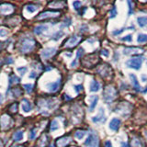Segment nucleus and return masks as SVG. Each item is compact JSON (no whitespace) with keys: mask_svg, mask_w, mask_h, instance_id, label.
Returning a JSON list of instances; mask_svg holds the SVG:
<instances>
[{"mask_svg":"<svg viewBox=\"0 0 147 147\" xmlns=\"http://www.w3.org/2000/svg\"><path fill=\"white\" fill-rule=\"evenodd\" d=\"M105 121H106V117H105V115H104V109L100 108L99 109V114L98 115V116L92 118V121L98 123V122Z\"/></svg>","mask_w":147,"mask_h":147,"instance_id":"13","label":"nucleus"},{"mask_svg":"<svg viewBox=\"0 0 147 147\" xmlns=\"http://www.w3.org/2000/svg\"><path fill=\"white\" fill-rule=\"evenodd\" d=\"M71 141V138L67 136V137H62L60 138L59 140H57L56 144H57V146L58 147H65L69 142Z\"/></svg>","mask_w":147,"mask_h":147,"instance_id":"15","label":"nucleus"},{"mask_svg":"<svg viewBox=\"0 0 147 147\" xmlns=\"http://www.w3.org/2000/svg\"><path fill=\"white\" fill-rule=\"evenodd\" d=\"M142 56H137V57H133L130 60H128L126 62V64L129 68H132V69H135V70H139L142 66Z\"/></svg>","mask_w":147,"mask_h":147,"instance_id":"3","label":"nucleus"},{"mask_svg":"<svg viewBox=\"0 0 147 147\" xmlns=\"http://www.w3.org/2000/svg\"><path fill=\"white\" fill-rule=\"evenodd\" d=\"M35 76H36V73L35 72H32L30 75V78H34Z\"/></svg>","mask_w":147,"mask_h":147,"instance_id":"44","label":"nucleus"},{"mask_svg":"<svg viewBox=\"0 0 147 147\" xmlns=\"http://www.w3.org/2000/svg\"><path fill=\"white\" fill-rule=\"evenodd\" d=\"M40 107H43L47 109H53L56 108L57 106V100L54 98H50V99H42L40 100Z\"/></svg>","mask_w":147,"mask_h":147,"instance_id":"4","label":"nucleus"},{"mask_svg":"<svg viewBox=\"0 0 147 147\" xmlns=\"http://www.w3.org/2000/svg\"><path fill=\"white\" fill-rule=\"evenodd\" d=\"M124 30H126L125 28H122V29L119 30H115V31H113V35H119V34H121Z\"/></svg>","mask_w":147,"mask_h":147,"instance_id":"40","label":"nucleus"},{"mask_svg":"<svg viewBox=\"0 0 147 147\" xmlns=\"http://www.w3.org/2000/svg\"><path fill=\"white\" fill-rule=\"evenodd\" d=\"M142 79L144 80V81H147V77H145L144 75H142Z\"/></svg>","mask_w":147,"mask_h":147,"instance_id":"45","label":"nucleus"},{"mask_svg":"<svg viewBox=\"0 0 147 147\" xmlns=\"http://www.w3.org/2000/svg\"><path fill=\"white\" fill-rule=\"evenodd\" d=\"M130 78L132 82V86H134V88L137 90V91H140L142 88H141V86L139 84V82H138V79L135 75H133V74H130Z\"/></svg>","mask_w":147,"mask_h":147,"instance_id":"17","label":"nucleus"},{"mask_svg":"<svg viewBox=\"0 0 147 147\" xmlns=\"http://www.w3.org/2000/svg\"><path fill=\"white\" fill-rule=\"evenodd\" d=\"M117 96V92L115 90V88L113 86H107L105 88L104 92H103V98H104V100L107 101V102H111L115 99Z\"/></svg>","mask_w":147,"mask_h":147,"instance_id":"2","label":"nucleus"},{"mask_svg":"<svg viewBox=\"0 0 147 147\" xmlns=\"http://www.w3.org/2000/svg\"><path fill=\"white\" fill-rule=\"evenodd\" d=\"M86 134V132L85 131H76L75 133V137L78 140H82L83 138L85 137Z\"/></svg>","mask_w":147,"mask_h":147,"instance_id":"24","label":"nucleus"},{"mask_svg":"<svg viewBox=\"0 0 147 147\" xmlns=\"http://www.w3.org/2000/svg\"><path fill=\"white\" fill-rule=\"evenodd\" d=\"M128 5H129V15H131L133 13V7L131 5V0H127Z\"/></svg>","mask_w":147,"mask_h":147,"instance_id":"34","label":"nucleus"},{"mask_svg":"<svg viewBox=\"0 0 147 147\" xmlns=\"http://www.w3.org/2000/svg\"><path fill=\"white\" fill-rule=\"evenodd\" d=\"M23 139V131H17L16 132H14L13 134V140L15 142L20 141Z\"/></svg>","mask_w":147,"mask_h":147,"instance_id":"22","label":"nucleus"},{"mask_svg":"<svg viewBox=\"0 0 147 147\" xmlns=\"http://www.w3.org/2000/svg\"><path fill=\"white\" fill-rule=\"evenodd\" d=\"M64 5H65V4H64L63 2H62V1H55L53 3H51L50 6L53 7H63Z\"/></svg>","mask_w":147,"mask_h":147,"instance_id":"27","label":"nucleus"},{"mask_svg":"<svg viewBox=\"0 0 147 147\" xmlns=\"http://www.w3.org/2000/svg\"><path fill=\"white\" fill-rule=\"evenodd\" d=\"M105 146H106V147H113L112 144H111V142H110V141H106V142H105Z\"/></svg>","mask_w":147,"mask_h":147,"instance_id":"43","label":"nucleus"},{"mask_svg":"<svg viewBox=\"0 0 147 147\" xmlns=\"http://www.w3.org/2000/svg\"><path fill=\"white\" fill-rule=\"evenodd\" d=\"M116 15H117V10H116V7H112L111 10L109 11V18H113L116 17Z\"/></svg>","mask_w":147,"mask_h":147,"instance_id":"32","label":"nucleus"},{"mask_svg":"<svg viewBox=\"0 0 147 147\" xmlns=\"http://www.w3.org/2000/svg\"><path fill=\"white\" fill-rule=\"evenodd\" d=\"M20 83V78L18 77H17L16 76H12L10 78H9V83L10 84H12V83Z\"/></svg>","mask_w":147,"mask_h":147,"instance_id":"33","label":"nucleus"},{"mask_svg":"<svg viewBox=\"0 0 147 147\" xmlns=\"http://www.w3.org/2000/svg\"><path fill=\"white\" fill-rule=\"evenodd\" d=\"M100 89V85L98 82L93 80L90 84V91L91 92H98Z\"/></svg>","mask_w":147,"mask_h":147,"instance_id":"19","label":"nucleus"},{"mask_svg":"<svg viewBox=\"0 0 147 147\" xmlns=\"http://www.w3.org/2000/svg\"><path fill=\"white\" fill-rule=\"evenodd\" d=\"M121 147H129L127 144H124V142H122L121 144Z\"/></svg>","mask_w":147,"mask_h":147,"instance_id":"46","label":"nucleus"},{"mask_svg":"<svg viewBox=\"0 0 147 147\" xmlns=\"http://www.w3.org/2000/svg\"><path fill=\"white\" fill-rule=\"evenodd\" d=\"M0 11H1L2 15H8L14 11V6L7 3H4L0 7Z\"/></svg>","mask_w":147,"mask_h":147,"instance_id":"8","label":"nucleus"},{"mask_svg":"<svg viewBox=\"0 0 147 147\" xmlns=\"http://www.w3.org/2000/svg\"><path fill=\"white\" fill-rule=\"evenodd\" d=\"M27 9L30 13H33L37 10V6H35V5H28Z\"/></svg>","mask_w":147,"mask_h":147,"instance_id":"28","label":"nucleus"},{"mask_svg":"<svg viewBox=\"0 0 147 147\" xmlns=\"http://www.w3.org/2000/svg\"><path fill=\"white\" fill-rule=\"evenodd\" d=\"M59 127H60V125H59L58 121H56V119H54V121H52V123H51V127H50V130L52 131H54L58 130V129H59Z\"/></svg>","mask_w":147,"mask_h":147,"instance_id":"25","label":"nucleus"},{"mask_svg":"<svg viewBox=\"0 0 147 147\" xmlns=\"http://www.w3.org/2000/svg\"><path fill=\"white\" fill-rule=\"evenodd\" d=\"M83 53H84V49H83V48H79V49H78V51H77V54H76V59L71 63V67H74V66H76V61H77V59H78V58H80V57L82 56V55H83Z\"/></svg>","mask_w":147,"mask_h":147,"instance_id":"23","label":"nucleus"},{"mask_svg":"<svg viewBox=\"0 0 147 147\" xmlns=\"http://www.w3.org/2000/svg\"><path fill=\"white\" fill-rule=\"evenodd\" d=\"M17 110H18V105L17 104H13L11 106V108H10V111L11 112H17Z\"/></svg>","mask_w":147,"mask_h":147,"instance_id":"37","label":"nucleus"},{"mask_svg":"<svg viewBox=\"0 0 147 147\" xmlns=\"http://www.w3.org/2000/svg\"><path fill=\"white\" fill-rule=\"evenodd\" d=\"M63 32L62 31V30H60V31H58V32H56V34H54L53 35V39L54 40H59L61 37H63Z\"/></svg>","mask_w":147,"mask_h":147,"instance_id":"31","label":"nucleus"},{"mask_svg":"<svg viewBox=\"0 0 147 147\" xmlns=\"http://www.w3.org/2000/svg\"><path fill=\"white\" fill-rule=\"evenodd\" d=\"M35 47V40L31 38H24L20 42V52L27 53L31 52Z\"/></svg>","mask_w":147,"mask_h":147,"instance_id":"1","label":"nucleus"},{"mask_svg":"<svg viewBox=\"0 0 147 147\" xmlns=\"http://www.w3.org/2000/svg\"><path fill=\"white\" fill-rule=\"evenodd\" d=\"M146 64H147V63H146Z\"/></svg>","mask_w":147,"mask_h":147,"instance_id":"50","label":"nucleus"},{"mask_svg":"<svg viewBox=\"0 0 147 147\" xmlns=\"http://www.w3.org/2000/svg\"><path fill=\"white\" fill-rule=\"evenodd\" d=\"M86 146H90V147H98V138L94 133H90L88 137L86 138L85 142Z\"/></svg>","mask_w":147,"mask_h":147,"instance_id":"5","label":"nucleus"},{"mask_svg":"<svg viewBox=\"0 0 147 147\" xmlns=\"http://www.w3.org/2000/svg\"><path fill=\"white\" fill-rule=\"evenodd\" d=\"M81 40V37L80 36H72L70 39H68V40L65 42V47L67 48H72V47H75L76 45L78 44V42Z\"/></svg>","mask_w":147,"mask_h":147,"instance_id":"7","label":"nucleus"},{"mask_svg":"<svg viewBox=\"0 0 147 147\" xmlns=\"http://www.w3.org/2000/svg\"><path fill=\"white\" fill-rule=\"evenodd\" d=\"M55 53H56V49L55 48H46L41 52V57L43 59H48L53 56Z\"/></svg>","mask_w":147,"mask_h":147,"instance_id":"10","label":"nucleus"},{"mask_svg":"<svg viewBox=\"0 0 147 147\" xmlns=\"http://www.w3.org/2000/svg\"><path fill=\"white\" fill-rule=\"evenodd\" d=\"M59 15H60L59 11H44L42 13H40L38 17H36V18L38 20H45V18H49L58 17Z\"/></svg>","mask_w":147,"mask_h":147,"instance_id":"6","label":"nucleus"},{"mask_svg":"<svg viewBox=\"0 0 147 147\" xmlns=\"http://www.w3.org/2000/svg\"><path fill=\"white\" fill-rule=\"evenodd\" d=\"M49 147H54V145H50Z\"/></svg>","mask_w":147,"mask_h":147,"instance_id":"49","label":"nucleus"},{"mask_svg":"<svg viewBox=\"0 0 147 147\" xmlns=\"http://www.w3.org/2000/svg\"><path fill=\"white\" fill-rule=\"evenodd\" d=\"M142 48H138V47H126L123 49V54L125 55H131V54H137L142 53Z\"/></svg>","mask_w":147,"mask_h":147,"instance_id":"9","label":"nucleus"},{"mask_svg":"<svg viewBox=\"0 0 147 147\" xmlns=\"http://www.w3.org/2000/svg\"><path fill=\"white\" fill-rule=\"evenodd\" d=\"M6 35H7V31H6L4 29H1L0 30V36L4 38V37H6Z\"/></svg>","mask_w":147,"mask_h":147,"instance_id":"39","label":"nucleus"},{"mask_svg":"<svg viewBox=\"0 0 147 147\" xmlns=\"http://www.w3.org/2000/svg\"><path fill=\"white\" fill-rule=\"evenodd\" d=\"M109 129L112 131H118L119 126H121V119L118 118H113L109 122Z\"/></svg>","mask_w":147,"mask_h":147,"instance_id":"12","label":"nucleus"},{"mask_svg":"<svg viewBox=\"0 0 147 147\" xmlns=\"http://www.w3.org/2000/svg\"><path fill=\"white\" fill-rule=\"evenodd\" d=\"M138 25L141 28H144L147 25V17H139L137 18Z\"/></svg>","mask_w":147,"mask_h":147,"instance_id":"21","label":"nucleus"},{"mask_svg":"<svg viewBox=\"0 0 147 147\" xmlns=\"http://www.w3.org/2000/svg\"><path fill=\"white\" fill-rule=\"evenodd\" d=\"M12 147H22L21 145H14V146H12Z\"/></svg>","mask_w":147,"mask_h":147,"instance_id":"47","label":"nucleus"},{"mask_svg":"<svg viewBox=\"0 0 147 147\" xmlns=\"http://www.w3.org/2000/svg\"><path fill=\"white\" fill-rule=\"evenodd\" d=\"M35 132H36V131L35 130H32L31 131V132H30V139H34L35 138Z\"/></svg>","mask_w":147,"mask_h":147,"instance_id":"42","label":"nucleus"},{"mask_svg":"<svg viewBox=\"0 0 147 147\" xmlns=\"http://www.w3.org/2000/svg\"><path fill=\"white\" fill-rule=\"evenodd\" d=\"M121 40H123V41H129V42H131V41L132 40V36L131 35H127L125 37H123V38H121Z\"/></svg>","mask_w":147,"mask_h":147,"instance_id":"36","label":"nucleus"},{"mask_svg":"<svg viewBox=\"0 0 147 147\" xmlns=\"http://www.w3.org/2000/svg\"><path fill=\"white\" fill-rule=\"evenodd\" d=\"M82 6V3L81 1H79V0H76V1H74L73 2V7L75 9H76V10H78Z\"/></svg>","mask_w":147,"mask_h":147,"instance_id":"29","label":"nucleus"},{"mask_svg":"<svg viewBox=\"0 0 147 147\" xmlns=\"http://www.w3.org/2000/svg\"><path fill=\"white\" fill-rule=\"evenodd\" d=\"M137 41L139 43H144L147 41V35L146 34H139L138 35V39Z\"/></svg>","mask_w":147,"mask_h":147,"instance_id":"26","label":"nucleus"},{"mask_svg":"<svg viewBox=\"0 0 147 147\" xmlns=\"http://www.w3.org/2000/svg\"><path fill=\"white\" fill-rule=\"evenodd\" d=\"M75 88H76V91L78 93V92H80L83 89V86L81 85H79V86H75Z\"/></svg>","mask_w":147,"mask_h":147,"instance_id":"41","label":"nucleus"},{"mask_svg":"<svg viewBox=\"0 0 147 147\" xmlns=\"http://www.w3.org/2000/svg\"><path fill=\"white\" fill-rule=\"evenodd\" d=\"M23 86H24V88L26 89L27 93H29V94L31 93L32 89H33V85H32V84H26V85H24Z\"/></svg>","mask_w":147,"mask_h":147,"instance_id":"30","label":"nucleus"},{"mask_svg":"<svg viewBox=\"0 0 147 147\" xmlns=\"http://www.w3.org/2000/svg\"><path fill=\"white\" fill-rule=\"evenodd\" d=\"M17 70H18V72L20 73L21 76H23L27 72V68L26 67H18Z\"/></svg>","mask_w":147,"mask_h":147,"instance_id":"35","label":"nucleus"},{"mask_svg":"<svg viewBox=\"0 0 147 147\" xmlns=\"http://www.w3.org/2000/svg\"><path fill=\"white\" fill-rule=\"evenodd\" d=\"M48 30V27L45 26V25H40V26H37L35 29H34V33L36 35H40L41 33H43L44 31H46Z\"/></svg>","mask_w":147,"mask_h":147,"instance_id":"18","label":"nucleus"},{"mask_svg":"<svg viewBox=\"0 0 147 147\" xmlns=\"http://www.w3.org/2000/svg\"><path fill=\"white\" fill-rule=\"evenodd\" d=\"M146 92H147V87H146V88L144 90V93H146Z\"/></svg>","mask_w":147,"mask_h":147,"instance_id":"48","label":"nucleus"},{"mask_svg":"<svg viewBox=\"0 0 147 147\" xmlns=\"http://www.w3.org/2000/svg\"><path fill=\"white\" fill-rule=\"evenodd\" d=\"M21 108H22L23 111L28 113L32 109V105L28 99H23L22 102H21Z\"/></svg>","mask_w":147,"mask_h":147,"instance_id":"14","label":"nucleus"},{"mask_svg":"<svg viewBox=\"0 0 147 147\" xmlns=\"http://www.w3.org/2000/svg\"><path fill=\"white\" fill-rule=\"evenodd\" d=\"M60 84H61V81L60 80H57L56 82H53V83H50V84L47 85V88L51 92H55L58 90Z\"/></svg>","mask_w":147,"mask_h":147,"instance_id":"16","label":"nucleus"},{"mask_svg":"<svg viewBox=\"0 0 147 147\" xmlns=\"http://www.w3.org/2000/svg\"><path fill=\"white\" fill-rule=\"evenodd\" d=\"M90 99H92V101H91V104H90L89 110L90 111H93V109H95L96 105L98 101V96H90Z\"/></svg>","mask_w":147,"mask_h":147,"instance_id":"20","label":"nucleus"},{"mask_svg":"<svg viewBox=\"0 0 147 147\" xmlns=\"http://www.w3.org/2000/svg\"><path fill=\"white\" fill-rule=\"evenodd\" d=\"M101 54L104 55L105 57H109V51L108 50H106V49H103L102 51H101Z\"/></svg>","mask_w":147,"mask_h":147,"instance_id":"38","label":"nucleus"},{"mask_svg":"<svg viewBox=\"0 0 147 147\" xmlns=\"http://www.w3.org/2000/svg\"><path fill=\"white\" fill-rule=\"evenodd\" d=\"M11 123H12L11 119L9 116H7V115H3L1 117V126L3 129L9 128L11 126Z\"/></svg>","mask_w":147,"mask_h":147,"instance_id":"11","label":"nucleus"}]
</instances>
